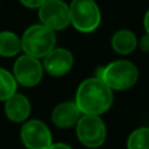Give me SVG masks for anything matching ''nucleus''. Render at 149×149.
I'll list each match as a JSON object with an SVG mask.
<instances>
[{
  "instance_id": "obj_1",
  "label": "nucleus",
  "mask_w": 149,
  "mask_h": 149,
  "mask_svg": "<svg viewBox=\"0 0 149 149\" xmlns=\"http://www.w3.org/2000/svg\"><path fill=\"white\" fill-rule=\"evenodd\" d=\"M113 103V90L98 77L86 79L79 85L76 105L80 111L88 115H101Z\"/></svg>"
},
{
  "instance_id": "obj_2",
  "label": "nucleus",
  "mask_w": 149,
  "mask_h": 149,
  "mask_svg": "<svg viewBox=\"0 0 149 149\" xmlns=\"http://www.w3.org/2000/svg\"><path fill=\"white\" fill-rule=\"evenodd\" d=\"M101 79L111 90H126L132 88L139 79V71L127 60H115L98 71Z\"/></svg>"
},
{
  "instance_id": "obj_3",
  "label": "nucleus",
  "mask_w": 149,
  "mask_h": 149,
  "mask_svg": "<svg viewBox=\"0 0 149 149\" xmlns=\"http://www.w3.org/2000/svg\"><path fill=\"white\" fill-rule=\"evenodd\" d=\"M21 42L22 50L26 55L39 59L45 58L55 49L56 37L54 30L45 26L43 24H37L26 29Z\"/></svg>"
},
{
  "instance_id": "obj_4",
  "label": "nucleus",
  "mask_w": 149,
  "mask_h": 149,
  "mask_svg": "<svg viewBox=\"0 0 149 149\" xmlns=\"http://www.w3.org/2000/svg\"><path fill=\"white\" fill-rule=\"evenodd\" d=\"M70 16L71 24L81 33H92L101 22V12L94 0H72Z\"/></svg>"
},
{
  "instance_id": "obj_5",
  "label": "nucleus",
  "mask_w": 149,
  "mask_h": 149,
  "mask_svg": "<svg viewBox=\"0 0 149 149\" xmlns=\"http://www.w3.org/2000/svg\"><path fill=\"white\" fill-rule=\"evenodd\" d=\"M76 134L82 145L88 148H98L105 143L106 126L98 115L84 114L76 124Z\"/></svg>"
},
{
  "instance_id": "obj_6",
  "label": "nucleus",
  "mask_w": 149,
  "mask_h": 149,
  "mask_svg": "<svg viewBox=\"0 0 149 149\" xmlns=\"http://www.w3.org/2000/svg\"><path fill=\"white\" fill-rule=\"evenodd\" d=\"M41 24L51 30H63L71 24L70 7L62 0H46L38 8Z\"/></svg>"
},
{
  "instance_id": "obj_7",
  "label": "nucleus",
  "mask_w": 149,
  "mask_h": 149,
  "mask_svg": "<svg viewBox=\"0 0 149 149\" xmlns=\"http://www.w3.org/2000/svg\"><path fill=\"white\" fill-rule=\"evenodd\" d=\"M13 76L16 81L22 86H36L42 80L43 67L37 58L25 54L16 60L15 67H13Z\"/></svg>"
},
{
  "instance_id": "obj_8",
  "label": "nucleus",
  "mask_w": 149,
  "mask_h": 149,
  "mask_svg": "<svg viewBox=\"0 0 149 149\" xmlns=\"http://www.w3.org/2000/svg\"><path fill=\"white\" fill-rule=\"evenodd\" d=\"M21 140L28 149H49L51 143V132L41 120L26 122L21 128Z\"/></svg>"
},
{
  "instance_id": "obj_9",
  "label": "nucleus",
  "mask_w": 149,
  "mask_h": 149,
  "mask_svg": "<svg viewBox=\"0 0 149 149\" xmlns=\"http://www.w3.org/2000/svg\"><path fill=\"white\" fill-rule=\"evenodd\" d=\"M73 65V56L65 49H54L45 56L43 68L51 76L59 77L70 72Z\"/></svg>"
},
{
  "instance_id": "obj_10",
  "label": "nucleus",
  "mask_w": 149,
  "mask_h": 149,
  "mask_svg": "<svg viewBox=\"0 0 149 149\" xmlns=\"http://www.w3.org/2000/svg\"><path fill=\"white\" fill-rule=\"evenodd\" d=\"M81 114L76 102L59 103L52 111V123L59 128H70L77 124Z\"/></svg>"
},
{
  "instance_id": "obj_11",
  "label": "nucleus",
  "mask_w": 149,
  "mask_h": 149,
  "mask_svg": "<svg viewBox=\"0 0 149 149\" xmlns=\"http://www.w3.org/2000/svg\"><path fill=\"white\" fill-rule=\"evenodd\" d=\"M4 109L8 119L16 123L26 120L30 115V102L24 94H18V93H15L12 97L5 101Z\"/></svg>"
},
{
  "instance_id": "obj_12",
  "label": "nucleus",
  "mask_w": 149,
  "mask_h": 149,
  "mask_svg": "<svg viewBox=\"0 0 149 149\" xmlns=\"http://www.w3.org/2000/svg\"><path fill=\"white\" fill-rule=\"evenodd\" d=\"M136 46V36L131 30H126V29L118 30L111 38V47H113L114 51L120 55H128L134 52Z\"/></svg>"
},
{
  "instance_id": "obj_13",
  "label": "nucleus",
  "mask_w": 149,
  "mask_h": 149,
  "mask_svg": "<svg viewBox=\"0 0 149 149\" xmlns=\"http://www.w3.org/2000/svg\"><path fill=\"white\" fill-rule=\"evenodd\" d=\"M21 50H22V42L15 33L0 31V56H15Z\"/></svg>"
},
{
  "instance_id": "obj_14",
  "label": "nucleus",
  "mask_w": 149,
  "mask_h": 149,
  "mask_svg": "<svg viewBox=\"0 0 149 149\" xmlns=\"http://www.w3.org/2000/svg\"><path fill=\"white\" fill-rule=\"evenodd\" d=\"M17 89L15 76L4 68H0V101H7L12 97Z\"/></svg>"
},
{
  "instance_id": "obj_15",
  "label": "nucleus",
  "mask_w": 149,
  "mask_h": 149,
  "mask_svg": "<svg viewBox=\"0 0 149 149\" xmlns=\"http://www.w3.org/2000/svg\"><path fill=\"white\" fill-rule=\"evenodd\" d=\"M127 149H149V127L135 130L127 140Z\"/></svg>"
},
{
  "instance_id": "obj_16",
  "label": "nucleus",
  "mask_w": 149,
  "mask_h": 149,
  "mask_svg": "<svg viewBox=\"0 0 149 149\" xmlns=\"http://www.w3.org/2000/svg\"><path fill=\"white\" fill-rule=\"evenodd\" d=\"M21 4L28 8H39L46 0H20Z\"/></svg>"
},
{
  "instance_id": "obj_17",
  "label": "nucleus",
  "mask_w": 149,
  "mask_h": 149,
  "mask_svg": "<svg viewBox=\"0 0 149 149\" xmlns=\"http://www.w3.org/2000/svg\"><path fill=\"white\" fill-rule=\"evenodd\" d=\"M139 46L143 51L145 52H149V34H145L139 42Z\"/></svg>"
},
{
  "instance_id": "obj_18",
  "label": "nucleus",
  "mask_w": 149,
  "mask_h": 149,
  "mask_svg": "<svg viewBox=\"0 0 149 149\" xmlns=\"http://www.w3.org/2000/svg\"><path fill=\"white\" fill-rule=\"evenodd\" d=\"M49 149H72L70 145L64 144V143H55V144H51Z\"/></svg>"
},
{
  "instance_id": "obj_19",
  "label": "nucleus",
  "mask_w": 149,
  "mask_h": 149,
  "mask_svg": "<svg viewBox=\"0 0 149 149\" xmlns=\"http://www.w3.org/2000/svg\"><path fill=\"white\" fill-rule=\"evenodd\" d=\"M144 28H145L147 34H149V10L145 13V16H144Z\"/></svg>"
}]
</instances>
